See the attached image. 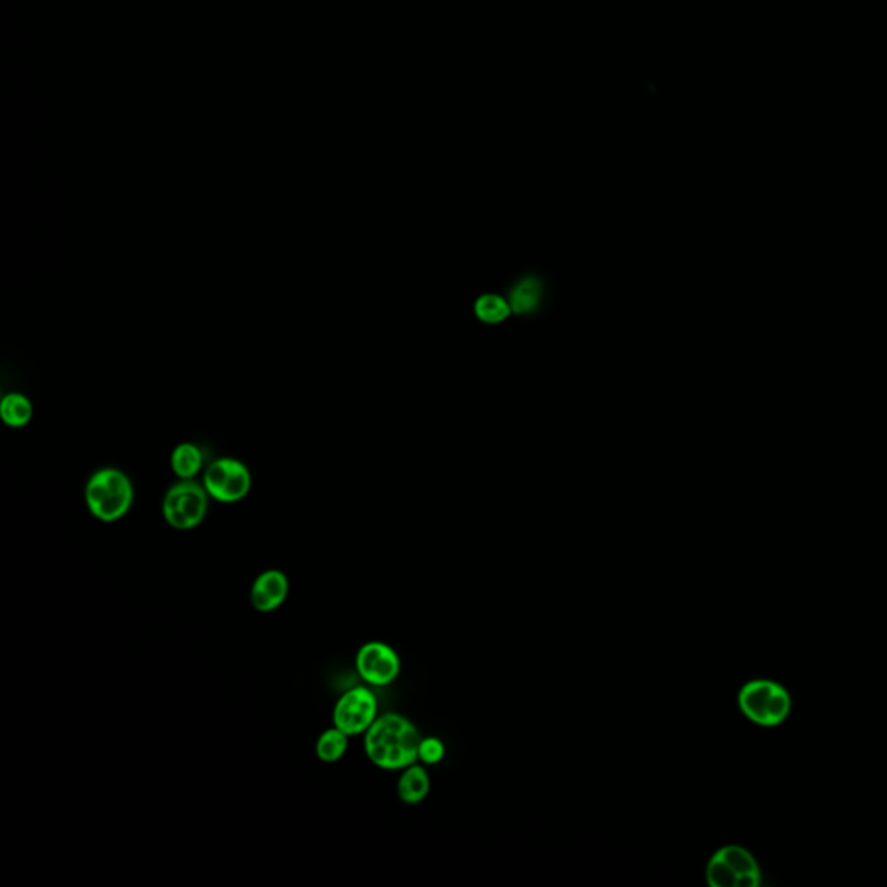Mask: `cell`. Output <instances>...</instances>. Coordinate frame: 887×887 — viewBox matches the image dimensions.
<instances>
[{
  "mask_svg": "<svg viewBox=\"0 0 887 887\" xmlns=\"http://www.w3.org/2000/svg\"><path fill=\"white\" fill-rule=\"evenodd\" d=\"M420 732L401 714H383L364 735V751L371 763L382 770H404L418 761Z\"/></svg>",
  "mask_w": 887,
  "mask_h": 887,
  "instance_id": "cell-1",
  "label": "cell"
},
{
  "mask_svg": "<svg viewBox=\"0 0 887 887\" xmlns=\"http://www.w3.org/2000/svg\"><path fill=\"white\" fill-rule=\"evenodd\" d=\"M134 487L118 468H101L85 484V503L94 517L111 524L129 513Z\"/></svg>",
  "mask_w": 887,
  "mask_h": 887,
  "instance_id": "cell-2",
  "label": "cell"
},
{
  "mask_svg": "<svg viewBox=\"0 0 887 887\" xmlns=\"http://www.w3.org/2000/svg\"><path fill=\"white\" fill-rule=\"evenodd\" d=\"M739 707L754 725L773 728L789 718L792 697L789 690L777 681L752 680L740 688Z\"/></svg>",
  "mask_w": 887,
  "mask_h": 887,
  "instance_id": "cell-3",
  "label": "cell"
},
{
  "mask_svg": "<svg viewBox=\"0 0 887 887\" xmlns=\"http://www.w3.org/2000/svg\"><path fill=\"white\" fill-rule=\"evenodd\" d=\"M706 879L713 887H758L761 868L749 849L730 844L711 856Z\"/></svg>",
  "mask_w": 887,
  "mask_h": 887,
  "instance_id": "cell-4",
  "label": "cell"
},
{
  "mask_svg": "<svg viewBox=\"0 0 887 887\" xmlns=\"http://www.w3.org/2000/svg\"><path fill=\"white\" fill-rule=\"evenodd\" d=\"M162 513L165 522L177 531L195 529L207 517V489L193 479L177 482L163 498Z\"/></svg>",
  "mask_w": 887,
  "mask_h": 887,
  "instance_id": "cell-5",
  "label": "cell"
},
{
  "mask_svg": "<svg viewBox=\"0 0 887 887\" xmlns=\"http://www.w3.org/2000/svg\"><path fill=\"white\" fill-rule=\"evenodd\" d=\"M208 496L219 503H238L252 489V473L247 465L234 458H221L208 465L203 475Z\"/></svg>",
  "mask_w": 887,
  "mask_h": 887,
  "instance_id": "cell-6",
  "label": "cell"
},
{
  "mask_svg": "<svg viewBox=\"0 0 887 887\" xmlns=\"http://www.w3.org/2000/svg\"><path fill=\"white\" fill-rule=\"evenodd\" d=\"M378 714V702L371 690L364 687L352 688L338 699L337 706L333 709V723L342 732L352 735H361L368 732Z\"/></svg>",
  "mask_w": 887,
  "mask_h": 887,
  "instance_id": "cell-7",
  "label": "cell"
},
{
  "mask_svg": "<svg viewBox=\"0 0 887 887\" xmlns=\"http://www.w3.org/2000/svg\"><path fill=\"white\" fill-rule=\"evenodd\" d=\"M357 673L373 687H387L401 673V659L394 648L382 641H370L356 655Z\"/></svg>",
  "mask_w": 887,
  "mask_h": 887,
  "instance_id": "cell-8",
  "label": "cell"
},
{
  "mask_svg": "<svg viewBox=\"0 0 887 887\" xmlns=\"http://www.w3.org/2000/svg\"><path fill=\"white\" fill-rule=\"evenodd\" d=\"M288 591L290 583L281 570H266L255 579L250 590V602L253 609L259 610L262 614H269L285 603Z\"/></svg>",
  "mask_w": 887,
  "mask_h": 887,
  "instance_id": "cell-9",
  "label": "cell"
},
{
  "mask_svg": "<svg viewBox=\"0 0 887 887\" xmlns=\"http://www.w3.org/2000/svg\"><path fill=\"white\" fill-rule=\"evenodd\" d=\"M430 792V778L421 764H411L404 768L401 778L397 782V794L402 803L418 804L428 796Z\"/></svg>",
  "mask_w": 887,
  "mask_h": 887,
  "instance_id": "cell-10",
  "label": "cell"
},
{
  "mask_svg": "<svg viewBox=\"0 0 887 887\" xmlns=\"http://www.w3.org/2000/svg\"><path fill=\"white\" fill-rule=\"evenodd\" d=\"M203 461H205V456H203L200 447L191 444V442H184V444L175 447L172 458H170V465L179 479L189 480L200 473Z\"/></svg>",
  "mask_w": 887,
  "mask_h": 887,
  "instance_id": "cell-11",
  "label": "cell"
},
{
  "mask_svg": "<svg viewBox=\"0 0 887 887\" xmlns=\"http://www.w3.org/2000/svg\"><path fill=\"white\" fill-rule=\"evenodd\" d=\"M33 406L23 394H7L0 402V416L7 427H25L32 420Z\"/></svg>",
  "mask_w": 887,
  "mask_h": 887,
  "instance_id": "cell-12",
  "label": "cell"
},
{
  "mask_svg": "<svg viewBox=\"0 0 887 887\" xmlns=\"http://www.w3.org/2000/svg\"><path fill=\"white\" fill-rule=\"evenodd\" d=\"M347 747H349V735L335 726L319 737L316 754L323 763H337L338 759L344 758Z\"/></svg>",
  "mask_w": 887,
  "mask_h": 887,
  "instance_id": "cell-13",
  "label": "cell"
},
{
  "mask_svg": "<svg viewBox=\"0 0 887 887\" xmlns=\"http://www.w3.org/2000/svg\"><path fill=\"white\" fill-rule=\"evenodd\" d=\"M539 298H541V285H539L538 279H522L513 288L510 307L518 314H527L538 307Z\"/></svg>",
  "mask_w": 887,
  "mask_h": 887,
  "instance_id": "cell-14",
  "label": "cell"
},
{
  "mask_svg": "<svg viewBox=\"0 0 887 887\" xmlns=\"http://www.w3.org/2000/svg\"><path fill=\"white\" fill-rule=\"evenodd\" d=\"M510 311H512V307L498 295H484L475 304L477 316L486 323H499L510 316Z\"/></svg>",
  "mask_w": 887,
  "mask_h": 887,
  "instance_id": "cell-15",
  "label": "cell"
},
{
  "mask_svg": "<svg viewBox=\"0 0 887 887\" xmlns=\"http://www.w3.org/2000/svg\"><path fill=\"white\" fill-rule=\"evenodd\" d=\"M446 754V747L442 744L441 739L437 737H425L421 739L420 749H418V761L425 764L441 763Z\"/></svg>",
  "mask_w": 887,
  "mask_h": 887,
  "instance_id": "cell-16",
  "label": "cell"
}]
</instances>
